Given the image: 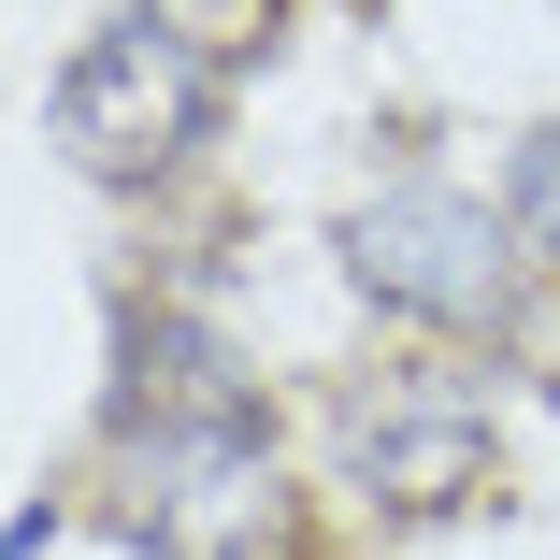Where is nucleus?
Returning a JSON list of instances; mask_svg holds the SVG:
<instances>
[{"instance_id": "7ed1b4c3", "label": "nucleus", "mask_w": 560, "mask_h": 560, "mask_svg": "<svg viewBox=\"0 0 560 560\" xmlns=\"http://www.w3.org/2000/svg\"><path fill=\"white\" fill-rule=\"evenodd\" d=\"M346 273H360V302H388L417 330H503L517 316V231L445 173H402L346 215Z\"/></svg>"}, {"instance_id": "39448f33", "label": "nucleus", "mask_w": 560, "mask_h": 560, "mask_svg": "<svg viewBox=\"0 0 560 560\" xmlns=\"http://www.w3.org/2000/svg\"><path fill=\"white\" fill-rule=\"evenodd\" d=\"M116 431H273V417H259L245 360L215 346L201 316L130 302V316H116Z\"/></svg>"}, {"instance_id": "423d86ee", "label": "nucleus", "mask_w": 560, "mask_h": 560, "mask_svg": "<svg viewBox=\"0 0 560 560\" xmlns=\"http://www.w3.org/2000/svg\"><path fill=\"white\" fill-rule=\"evenodd\" d=\"M144 30H173L201 72H259L273 58V30H288V0H130Z\"/></svg>"}, {"instance_id": "0eeeda50", "label": "nucleus", "mask_w": 560, "mask_h": 560, "mask_svg": "<svg viewBox=\"0 0 560 560\" xmlns=\"http://www.w3.org/2000/svg\"><path fill=\"white\" fill-rule=\"evenodd\" d=\"M517 231H532V245L560 259V130H546V144L517 159Z\"/></svg>"}, {"instance_id": "f03ea898", "label": "nucleus", "mask_w": 560, "mask_h": 560, "mask_svg": "<svg viewBox=\"0 0 560 560\" xmlns=\"http://www.w3.org/2000/svg\"><path fill=\"white\" fill-rule=\"evenodd\" d=\"M330 475L374 517H475L503 489V431L445 360H388V374H360L330 402Z\"/></svg>"}, {"instance_id": "f257e3e1", "label": "nucleus", "mask_w": 560, "mask_h": 560, "mask_svg": "<svg viewBox=\"0 0 560 560\" xmlns=\"http://www.w3.org/2000/svg\"><path fill=\"white\" fill-rule=\"evenodd\" d=\"M101 517L144 560H302V489L273 460V431H116Z\"/></svg>"}, {"instance_id": "20e7f679", "label": "nucleus", "mask_w": 560, "mask_h": 560, "mask_svg": "<svg viewBox=\"0 0 560 560\" xmlns=\"http://www.w3.org/2000/svg\"><path fill=\"white\" fill-rule=\"evenodd\" d=\"M215 144V72L173 44V30H101L72 72H58V159L101 173V187H159Z\"/></svg>"}]
</instances>
